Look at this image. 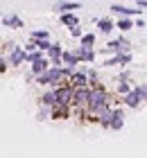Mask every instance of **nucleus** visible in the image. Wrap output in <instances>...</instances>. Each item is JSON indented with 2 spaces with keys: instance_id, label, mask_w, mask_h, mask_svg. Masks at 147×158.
I'll return each mask as SVG.
<instances>
[{
  "instance_id": "obj_1",
  "label": "nucleus",
  "mask_w": 147,
  "mask_h": 158,
  "mask_svg": "<svg viewBox=\"0 0 147 158\" xmlns=\"http://www.w3.org/2000/svg\"><path fill=\"white\" fill-rule=\"evenodd\" d=\"M145 99H147V84H138V86H134V90H131L129 95L122 97V104L127 106V109H138Z\"/></svg>"
},
{
  "instance_id": "obj_2",
  "label": "nucleus",
  "mask_w": 147,
  "mask_h": 158,
  "mask_svg": "<svg viewBox=\"0 0 147 158\" xmlns=\"http://www.w3.org/2000/svg\"><path fill=\"white\" fill-rule=\"evenodd\" d=\"M106 50L111 52V56L113 54H131V45H129V41L124 36H118L113 41H109L106 43Z\"/></svg>"
},
{
  "instance_id": "obj_3",
  "label": "nucleus",
  "mask_w": 147,
  "mask_h": 158,
  "mask_svg": "<svg viewBox=\"0 0 147 158\" xmlns=\"http://www.w3.org/2000/svg\"><path fill=\"white\" fill-rule=\"evenodd\" d=\"M72 95H75V90H72L70 86L54 88V97H57V104H59V106H66V109H70V106H72Z\"/></svg>"
},
{
  "instance_id": "obj_4",
  "label": "nucleus",
  "mask_w": 147,
  "mask_h": 158,
  "mask_svg": "<svg viewBox=\"0 0 147 158\" xmlns=\"http://www.w3.org/2000/svg\"><path fill=\"white\" fill-rule=\"evenodd\" d=\"M68 86L72 90H77V88H88V77H86V68H82V70H75L72 73V77L68 79Z\"/></svg>"
},
{
  "instance_id": "obj_5",
  "label": "nucleus",
  "mask_w": 147,
  "mask_h": 158,
  "mask_svg": "<svg viewBox=\"0 0 147 158\" xmlns=\"http://www.w3.org/2000/svg\"><path fill=\"white\" fill-rule=\"evenodd\" d=\"M109 9H111V14H115L118 18H134V16H141V9H131V7H124V5H118V2H113Z\"/></svg>"
},
{
  "instance_id": "obj_6",
  "label": "nucleus",
  "mask_w": 147,
  "mask_h": 158,
  "mask_svg": "<svg viewBox=\"0 0 147 158\" xmlns=\"http://www.w3.org/2000/svg\"><path fill=\"white\" fill-rule=\"evenodd\" d=\"M5 56H7V66H11V68H18L20 63H25V56H27V54H25V50L18 45L16 50H14V52L5 54Z\"/></svg>"
},
{
  "instance_id": "obj_7",
  "label": "nucleus",
  "mask_w": 147,
  "mask_h": 158,
  "mask_svg": "<svg viewBox=\"0 0 147 158\" xmlns=\"http://www.w3.org/2000/svg\"><path fill=\"white\" fill-rule=\"evenodd\" d=\"M75 54H77L79 63H93V61H95V56H97L95 48H82V45L75 50Z\"/></svg>"
},
{
  "instance_id": "obj_8",
  "label": "nucleus",
  "mask_w": 147,
  "mask_h": 158,
  "mask_svg": "<svg viewBox=\"0 0 147 158\" xmlns=\"http://www.w3.org/2000/svg\"><path fill=\"white\" fill-rule=\"evenodd\" d=\"M127 63H131V54H113V56H109L102 66L111 68V66H127Z\"/></svg>"
},
{
  "instance_id": "obj_9",
  "label": "nucleus",
  "mask_w": 147,
  "mask_h": 158,
  "mask_svg": "<svg viewBox=\"0 0 147 158\" xmlns=\"http://www.w3.org/2000/svg\"><path fill=\"white\" fill-rule=\"evenodd\" d=\"M75 9H82V2H57L54 5V11L59 16H63V14H75Z\"/></svg>"
},
{
  "instance_id": "obj_10",
  "label": "nucleus",
  "mask_w": 147,
  "mask_h": 158,
  "mask_svg": "<svg viewBox=\"0 0 147 158\" xmlns=\"http://www.w3.org/2000/svg\"><path fill=\"white\" fill-rule=\"evenodd\" d=\"M61 61H63V66H66V68H72V70H77V66H79V59H77L75 50H63Z\"/></svg>"
},
{
  "instance_id": "obj_11",
  "label": "nucleus",
  "mask_w": 147,
  "mask_h": 158,
  "mask_svg": "<svg viewBox=\"0 0 147 158\" xmlns=\"http://www.w3.org/2000/svg\"><path fill=\"white\" fill-rule=\"evenodd\" d=\"M48 70H50V61H48V56H45V59H41V61H36V63L29 66V75H32V77H39V75H43V73H48Z\"/></svg>"
},
{
  "instance_id": "obj_12",
  "label": "nucleus",
  "mask_w": 147,
  "mask_h": 158,
  "mask_svg": "<svg viewBox=\"0 0 147 158\" xmlns=\"http://www.w3.org/2000/svg\"><path fill=\"white\" fill-rule=\"evenodd\" d=\"M124 127V111L122 109H113V115H111V131H120Z\"/></svg>"
},
{
  "instance_id": "obj_13",
  "label": "nucleus",
  "mask_w": 147,
  "mask_h": 158,
  "mask_svg": "<svg viewBox=\"0 0 147 158\" xmlns=\"http://www.w3.org/2000/svg\"><path fill=\"white\" fill-rule=\"evenodd\" d=\"M70 115L72 113H70V109H66V106L54 104L52 109H50V120H68Z\"/></svg>"
},
{
  "instance_id": "obj_14",
  "label": "nucleus",
  "mask_w": 147,
  "mask_h": 158,
  "mask_svg": "<svg viewBox=\"0 0 147 158\" xmlns=\"http://www.w3.org/2000/svg\"><path fill=\"white\" fill-rule=\"evenodd\" d=\"M57 104V97H54V90L48 88L43 95L39 97V106H43V109H52V106Z\"/></svg>"
},
{
  "instance_id": "obj_15",
  "label": "nucleus",
  "mask_w": 147,
  "mask_h": 158,
  "mask_svg": "<svg viewBox=\"0 0 147 158\" xmlns=\"http://www.w3.org/2000/svg\"><path fill=\"white\" fill-rule=\"evenodd\" d=\"M2 25L11 27V30H20L23 27V18L16 16V14H7V16H2Z\"/></svg>"
},
{
  "instance_id": "obj_16",
  "label": "nucleus",
  "mask_w": 147,
  "mask_h": 158,
  "mask_svg": "<svg viewBox=\"0 0 147 158\" xmlns=\"http://www.w3.org/2000/svg\"><path fill=\"white\" fill-rule=\"evenodd\" d=\"M95 25H97V30L102 34H111L113 27H115V23H113L111 18H97V20H95Z\"/></svg>"
},
{
  "instance_id": "obj_17",
  "label": "nucleus",
  "mask_w": 147,
  "mask_h": 158,
  "mask_svg": "<svg viewBox=\"0 0 147 158\" xmlns=\"http://www.w3.org/2000/svg\"><path fill=\"white\" fill-rule=\"evenodd\" d=\"M86 77H88V88H97L100 84V75H97V70L95 68H86Z\"/></svg>"
},
{
  "instance_id": "obj_18",
  "label": "nucleus",
  "mask_w": 147,
  "mask_h": 158,
  "mask_svg": "<svg viewBox=\"0 0 147 158\" xmlns=\"http://www.w3.org/2000/svg\"><path fill=\"white\" fill-rule=\"evenodd\" d=\"M61 54H63V45L61 43H52L45 56H48V61H52V59H61Z\"/></svg>"
},
{
  "instance_id": "obj_19",
  "label": "nucleus",
  "mask_w": 147,
  "mask_h": 158,
  "mask_svg": "<svg viewBox=\"0 0 147 158\" xmlns=\"http://www.w3.org/2000/svg\"><path fill=\"white\" fill-rule=\"evenodd\" d=\"M131 90H134V84H131V81H118L115 84V93H118V95H129V93Z\"/></svg>"
},
{
  "instance_id": "obj_20",
  "label": "nucleus",
  "mask_w": 147,
  "mask_h": 158,
  "mask_svg": "<svg viewBox=\"0 0 147 158\" xmlns=\"http://www.w3.org/2000/svg\"><path fill=\"white\" fill-rule=\"evenodd\" d=\"M59 20H61V25H66L68 30L75 27V25H79V18L75 16V14H63V16H59Z\"/></svg>"
},
{
  "instance_id": "obj_21",
  "label": "nucleus",
  "mask_w": 147,
  "mask_h": 158,
  "mask_svg": "<svg viewBox=\"0 0 147 158\" xmlns=\"http://www.w3.org/2000/svg\"><path fill=\"white\" fill-rule=\"evenodd\" d=\"M115 27L120 32H129L131 27H134V18H118L115 20Z\"/></svg>"
},
{
  "instance_id": "obj_22",
  "label": "nucleus",
  "mask_w": 147,
  "mask_h": 158,
  "mask_svg": "<svg viewBox=\"0 0 147 158\" xmlns=\"http://www.w3.org/2000/svg\"><path fill=\"white\" fill-rule=\"evenodd\" d=\"M29 39L32 41H50V32L48 30H36V32L29 34Z\"/></svg>"
},
{
  "instance_id": "obj_23",
  "label": "nucleus",
  "mask_w": 147,
  "mask_h": 158,
  "mask_svg": "<svg viewBox=\"0 0 147 158\" xmlns=\"http://www.w3.org/2000/svg\"><path fill=\"white\" fill-rule=\"evenodd\" d=\"M79 41H82V48H93V45H95V34L88 32V34H84Z\"/></svg>"
},
{
  "instance_id": "obj_24",
  "label": "nucleus",
  "mask_w": 147,
  "mask_h": 158,
  "mask_svg": "<svg viewBox=\"0 0 147 158\" xmlns=\"http://www.w3.org/2000/svg\"><path fill=\"white\" fill-rule=\"evenodd\" d=\"M16 48H18V43H14V41H7V43H2V45H0V54H2V52H7V54H9V52H14Z\"/></svg>"
},
{
  "instance_id": "obj_25",
  "label": "nucleus",
  "mask_w": 147,
  "mask_h": 158,
  "mask_svg": "<svg viewBox=\"0 0 147 158\" xmlns=\"http://www.w3.org/2000/svg\"><path fill=\"white\" fill-rule=\"evenodd\" d=\"M36 120H39V122L50 120V109H43V106H39V111H36Z\"/></svg>"
},
{
  "instance_id": "obj_26",
  "label": "nucleus",
  "mask_w": 147,
  "mask_h": 158,
  "mask_svg": "<svg viewBox=\"0 0 147 158\" xmlns=\"http://www.w3.org/2000/svg\"><path fill=\"white\" fill-rule=\"evenodd\" d=\"M70 36H75V39H82V36H84V30H82V25H75V27H70Z\"/></svg>"
},
{
  "instance_id": "obj_27",
  "label": "nucleus",
  "mask_w": 147,
  "mask_h": 158,
  "mask_svg": "<svg viewBox=\"0 0 147 158\" xmlns=\"http://www.w3.org/2000/svg\"><path fill=\"white\" fill-rule=\"evenodd\" d=\"M115 81H131V73L129 70H122V73L115 77Z\"/></svg>"
},
{
  "instance_id": "obj_28",
  "label": "nucleus",
  "mask_w": 147,
  "mask_h": 158,
  "mask_svg": "<svg viewBox=\"0 0 147 158\" xmlns=\"http://www.w3.org/2000/svg\"><path fill=\"white\" fill-rule=\"evenodd\" d=\"M7 68H9V66H7V56H5V54H0V75L7 73Z\"/></svg>"
},
{
  "instance_id": "obj_29",
  "label": "nucleus",
  "mask_w": 147,
  "mask_h": 158,
  "mask_svg": "<svg viewBox=\"0 0 147 158\" xmlns=\"http://www.w3.org/2000/svg\"><path fill=\"white\" fill-rule=\"evenodd\" d=\"M136 9H147V0H138V2H136Z\"/></svg>"
},
{
  "instance_id": "obj_30",
  "label": "nucleus",
  "mask_w": 147,
  "mask_h": 158,
  "mask_svg": "<svg viewBox=\"0 0 147 158\" xmlns=\"http://www.w3.org/2000/svg\"><path fill=\"white\" fill-rule=\"evenodd\" d=\"M134 27H145V20H143V18H138V20H134Z\"/></svg>"
},
{
  "instance_id": "obj_31",
  "label": "nucleus",
  "mask_w": 147,
  "mask_h": 158,
  "mask_svg": "<svg viewBox=\"0 0 147 158\" xmlns=\"http://www.w3.org/2000/svg\"><path fill=\"white\" fill-rule=\"evenodd\" d=\"M0 20H2V14H0Z\"/></svg>"
}]
</instances>
